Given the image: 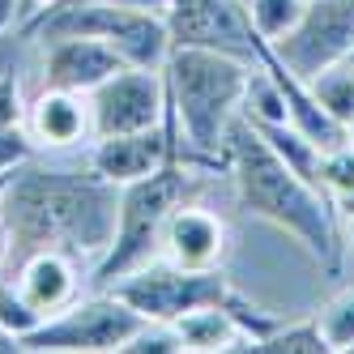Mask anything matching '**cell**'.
Segmentation results:
<instances>
[{"label": "cell", "instance_id": "cell-3", "mask_svg": "<svg viewBox=\"0 0 354 354\" xmlns=\"http://www.w3.org/2000/svg\"><path fill=\"white\" fill-rule=\"evenodd\" d=\"M252 60L205 52V47H171L162 64L167 82V137L171 162L201 171H226V133L239 120Z\"/></svg>", "mask_w": 354, "mask_h": 354}, {"label": "cell", "instance_id": "cell-25", "mask_svg": "<svg viewBox=\"0 0 354 354\" xmlns=\"http://www.w3.org/2000/svg\"><path fill=\"white\" fill-rule=\"evenodd\" d=\"M35 154H39V145H35L26 124H9V129H0V175H13L17 167H26Z\"/></svg>", "mask_w": 354, "mask_h": 354}, {"label": "cell", "instance_id": "cell-32", "mask_svg": "<svg viewBox=\"0 0 354 354\" xmlns=\"http://www.w3.org/2000/svg\"><path fill=\"white\" fill-rule=\"evenodd\" d=\"M5 248H9V239H5V222H0V265H5Z\"/></svg>", "mask_w": 354, "mask_h": 354}, {"label": "cell", "instance_id": "cell-27", "mask_svg": "<svg viewBox=\"0 0 354 354\" xmlns=\"http://www.w3.org/2000/svg\"><path fill=\"white\" fill-rule=\"evenodd\" d=\"M21 30V0H0V35Z\"/></svg>", "mask_w": 354, "mask_h": 354}, {"label": "cell", "instance_id": "cell-16", "mask_svg": "<svg viewBox=\"0 0 354 354\" xmlns=\"http://www.w3.org/2000/svg\"><path fill=\"white\" fill-rule=\"evenodd\" d=\"M175 333L184 342V354H231V350H252L248 328L226 303H205L175 320Z\"/></svg>", "mask_w": 354, "mask_h": 354}, {"label": "cell", "instance_id": "cell-13", "mask_svg": "<svg viewBox=\"0 0 354 354\" xmlns=\"http://www.w3.org/2000/svg\"><path fill=\"white\" fill-rule=\"evenodd\" d=\"M26 129L39 145V154H82L94 145L90 98L60 86H35L26 107Z\"/></svg>", "mask_w": 354, "mask_h": 354}, {"label": "cell", "instance_id": "cell-1", "mask_svg": "<svg viewBox=\"0 0 354 354\" xmlns=\"http://www.w3.org/2000/svg\"><path fill=\"white\" fill-rule=\"evenodd\" d=\"M120 218V184L98 175L90 149L82 154H35L17 167L0 196V222H5V265L9 273L21 257L43 248L68 252L90 269L107 252Z\"/></svg>", "mask_w": 354, "mask_h": 354}, {"label": "cell", "instance_id": "cell-23", "mask_svg": "<svg viewBox=\"0 0 354 354\" xmlns=\"http://www.w3.org/2000/svg\"><path fill=\"white\" fill-rule=\"evenodd\" d=\"M39 324H43V316L26 303V295L13 286V277H9V273H0V328H5V333H13V337L21 342V337H30Z\"/></svg>", "mask_w": 354, "mask_h": 354}, {"label": "cell", "instance_id": "cell-19", "mask_svg": "<svg viewBox=\"0 0 354 354\" xmlns=\"http://www.w3.org/2000/svg\"><path fill=\"white\" fill-rule=\"evenodd\" d=\"M312 90L320 98V107L333 115L342 129L354 120V60H342L333 68H324L320 77H312Z\"/></svg>", "mask_w": 354, "mask_h": 354}, {"label": "cell", "instance_id": "cell-24", "mask_svg": "<svg viewBox=\"0 0 354 354\" xmlns=\"http://www.w3.org/2000/svg\"><path fill=\"white\" fill-rule=\"evenodd\" d=\"M120 354H184V342H180V333H175V324L145 320L137 333L124 342Z\"/></svg>", "mask_w": 354, "mask_h": 354}, {"label": "cell", "instance_id": "cell-15", "mask_svg": "<svg viewBox=\"0 0 354 354\" xmlns=\"http://www.w3.org/2000/svg\"><path fill=\"white\" fill-rule=\"evenodd\" d=\"M90 162L98 175H107L111 184L129 188L145 175H154L171 162V137L167 124L158 129H141V133H120V137H98L90 145Z\"/></svg>", "mask_w": 354, "mask_h": 354}, {"label": "cell", "instance_id": "cell-34", "mask_svg": "<svg viewBox=\"0 0 354 354\" xmlns=\"http://www.w3.org/2000/svg\"><path fill=\"white\" fill-rule=\"evenodd\" d=\"M5 184H9V175H0V196H5Z\"/></svg>", "mask_w": 354, "mask_h": 354}, {"label": "cell", "instance_id": "cell-14", "mask_svg": "<svg viewBox=\"0 0 354 354\" xmlns=\"http://www.w3.org/2000/svg\"><path fill=\"white\" fill-rule=\"evenodd\" d=\"M13 286L26 295V303L47 320L64 312L68 303H77L86 290H90V265L68 257V252H56V248H43V252H30V257H21L13 269Z\"/></svg>", "mask_w": 354, "mask_h": 354}, {"label": "cell", "instance_id": "cell-26", "mask_svg": "<svg viewBox=\"0 0 354 354\" xmlns=\"http://www.w3.org/2000/svg\"><path fill=\"white\" fill-rule=\"evenodd\" d=\"M30 39L26 35H21V30H13V35H0V68H5V64H13V60H26L30 56Z\"/></svg>", "mask_w": 354, "mask_h": 354}, {"label": "cell", "instance_id": "cell-12", "mask_svg": "<svg viewBox=\"0 0 354 354\" xmlns=\"http://www.w3.org/2000/svg\"><path fill=\"white\" fill-rule=\"evenodd\" d=\"M120 68H124V60L98 39H86V35L43 39V43H35V56H30V90L60 86V90L90 94L94 86L115 77Z\"/></svg>", "mask_w": 354, "mask_h": 354}, {"label": "cell", "instance_id": "cell-11", "mask_svg": "<svg viewBox=\"0 0 354 354\" xmlns=\"http://www.w3.org/2000/svg\"><path fill=\"white\" fill-rule=\"evenodd\" d=\"M235 257L231 218L218 196H188L162 226V261L180 269H226Z\"/></svg>", "mask_w": 354, "mask_h": 354}, {"label": "cell", "instance_id": "cell-4", "mask_svg": "<svg viewBox=\"0 0 354 354\" xmlns=\"http://www.w3.org/2000/svg\"><path fill=\"white\" fill-rule=\"evenodd\" d=\"M188 196H231V175L226 171H201L188 162H167L162 171L120 188V218L107 252L90 269V290L115 286L124 273H133L162 257V226L171 209Z\"/></svg>", "mask_w": 354, "mask_h": 354}, {"label": "cell", "instance_id": "cell-6", "mask_svg": "<svg viewBox=\"0 0 354 354\" xmlns=\"http://www.w3.org/2000/svg\"><path fill=\"white\" fill-rule=\"evenodd\" d=\"M141 324L145 316L115 290H86L64 312L47 316L30 337H21V354H120Z\"/></svg>", "mask_w": 354, "mask_h": 354}, {"label": "cell", "instance_id": "cell-7", "mask_svg": "<svg viewBox=\"0 0 354 354\" xmlns=\"http://www.w3.org/2000/svg\"><path fill=\"white\" fill-rule=\"evenodd\" d=\"M115 290L129 308H137L145 320H158V324H175L184 312L192 308H205V303H226L235 290L231 273L226 269H180L171 261H149L133 273H124Z\"/></svg>", "mask_w": 354, "mask_h": 354}, {"label": "cell", "instance_id": "cell-8", "mask_svg": "<svg viewBox=\"0 0 354 354\" xmlns=\"http://www.w3.org/2000/svg\"><path fill=\"white\" fill-rule=\"evenodd\" d=\"M295 77L312 82L324 68L354 56V0H308L295 30L265 43Z\"/></svg>", "mask_w": 354, "mask_h": 354}, {"label": "cell", "instance_id": "cell-29", "mask_svg": "<svg viewBox=\"0 0 354 354\" xmlns=\"http://www.w3.org/2000/svg\"><path fill=\"white\" fill-rule=\"evenodd\" d=\"M52 5H60V0H21V26H26V21H35L43 9H52Z\"/></svg>", "mask_w": 354, "mask_h": 354}, {"label": "cell", "instance_id": "cell-2", "mask_svg": "<svg viewBox=\"0 0 354 354\" xmlns=\"http://www.w3.org/2000/svg\"><path fill=\"white\" fill-rule=\"evenodd\" d=\"M226 175L231 205L243 218H257L286 235L320 265V273L342 277L346 269V231L342 214L312 180H303L269 149V141L239 115L226 133Z\"/></svg>", "mask_w": 354, "mask_h": 354}, {"label": "cell", "instance_id": "cell-10", "mask_svg": "<svg viewBox=\"0 0 354 354\" xmlns=\"http://www.w3.org/2000/svg\"><path fill=\"white\" fill-rule=\"evenodd\" d=\"M86 98H90V120H94V141L98 137H120V133L158 129L162 115H167L162 68L124 64L115 77L94 86Z\"/></svg>", "mask_w": 354, "mask_h": 354}, {"label": "cell", "instance_id": "cell-18", "mask_svg": "<svg viewBox=\"0 0 354 354\" xmlns=\"http://www.w3.org/2000/svg\"><path fill=\"white\" fill-rule=\"evenodd\" d=\"M257 354H333L316 324V312L308 316H290L273 328V333L257 346Z\"/></svg>", "mask_w": 354, "mask_h": 354}, {"label": "cell", "instance_id": "cell-21", "mask_svg": "<svg viewBox=\"0 0 354 354\" xmlns=\"http://www.w3.org/2000/svg\"><path fill=\"white\" fill-rule=\"evenodd\" d=\"M303 5L308 0H248V21L257 30L261 43H277L286 30H295V21L303 17Z\"/></svg>", "mask_w": 354, "mask_h": 354}, {"label": "cell", "instance_id": "cell-9", "mask_svg": "<svg viewBox=\"0 0 354 354\" xmlns=\"http://www.w3.org/2000/svg\"><path fill=\"white\" fill-rule=\"evenodd\" d=\"M167 35L171 47H205L239 60H261V39L239 0H167Z\"/></svg>", "mask_w": 354, "mask_h": 354}, {"label": "cell", "instance_id": "cell-22", "mask_svg": "<svg viewBox=\"0 0 354 354\" xmlns=\"http://www.w3.org/2000/svg\"><path fill=\"white\" fill-rule=\"evenodd\" d=\"M320 192L333 201V205L354 192V145L350 141L320 154Z\"/></svg>", "mask_w": 354, "mask_h": 354}, {"label": "cell", "instance_id": "cell-5", "mask_svg": "<svg viewBox=\"0 0 354 354\" xmlns=\"http://www.w3.org/2000/svg\"><path fill=\"white\" fill-rule=\"evenodd\" d=\"M21 35L30 43L86 35V39L107 43L124 64H137V68H162L171 56L167 17L158 9H137V5H103V0H90V5H52L35 21H26Z\"/></svg>", "mask_w": 354, "mask_h": 354}, {"label": "cell", "instance_id": "cell-36", "mask_svg": "<svg viewBox=\"0 0 354 354\" xmlns=\"http://www.w3.org/2000/svg\"><path fill=\"white\" fill-rule=\"evenodd\" d=\"M239 5H248V0H239Z\"/></svg>", "mask_w": 354, "mask_h": 354}, {"label": "cell", "instance_id": "cell-30", "mask_svg": "<svg viewBox=\"0 0 354 354\" xmlns=\"http://www.w3.org/2000/svg\"><path fill=\"white\" fill-rule=\"evenodd\" d=\"M0 354H21V342L13 333H5V328H0Z\"/></svg>", "mask_w": 354, "mask_h": 354}, {"label": "cell", "instance_id": "cell-33", "mask_svg": "<svg viewBox=\"0 0 354 354\" xmlns=\"http://www.w3.org/2000/svg\"><path fill=\"white\" fill-rule=\"evenodd\" d=\"M346 141H350V145H354V120H350V124H346Z\"/></svg>", "mask_w": 354, "mask_h": 354}, {"label": "cell", "instance_id": "cell-28", "mask_svg": "<svg viewBox=\"0 0 354 354\" xmlns=\"http://www.w3.org/2000/svg\"><path fill=\"white\" fill-rule=\"evenodd\" d=\"M60 5H90V0H60ZM103 5H137V9H167V0H103Z\"/></svg>", "mask_w": 354, "mask_h": 354}, {"label": "cell", "instance_id": "cell-37", "mask_svg": "<svg viewBox=\"0 0 354 354\" xmlns=\"http://www.w3.org/2000/svg\"><path fill=\"white\" fill-rule=\"evenodd\" d=\"M350 60H354V56H350Z\"/></svg>", "mask_w": 354, "mask_h": 354}, {"label": "cell", "instance_id": "cell-20", "mask_svg": "<svg viewBox=\"0 0 354 354\" xmlns=\"http://www.w3.org/2000/svg\"><path fill=\"white\" fill-rule=\"evenodd\" d=\"M316 324L333 354H346L354 346V286H342L333 299H324L316 308Z\"/></svg>", "mask_w": 354, "mask_h": 354}, {"label": "cell", "instance_id": "cell-31", "mask_svg": "<svg viewBox=\"0 0 354 354\" xmlns=\"http://www.w3.org/2000/svg\"><path fill=\"white\" fill-rule=\"evenodd\" d=\"M342 231H346V261H350V257H354V218L342 222Z\"/></svg>", "mask_w": 354, "mask_h": 354}, {"label": "cell", "instance_id": "cell-17", "mask_svg": "<svg viewBox=\"0 0 354 354\" xmlns=\"http://www.w3.org/2000/svg\"><path fill=\"white\" fill-rule=\"evenodd\" d=\"M239 115L248 124H286V94L282 86L273 82V73L257 60V68H252V77H248V90H243V107Z\"/></svg>", "mask_w": 354, "mask_h": 354}, {"label": "cell", "instance_id": "cell-35", "mask_svg": "<svg viewBox=\"0 0 354 354\" xmlns=\"http://www.w3.org/2000/svg\"><path fill=\"white\" fill-rule=\"evenodd\" d=\"M346 354H354V346H350V350H346Z\"/></svg>", "mask_w": 354, "mask_h": 354}]
</instances>
